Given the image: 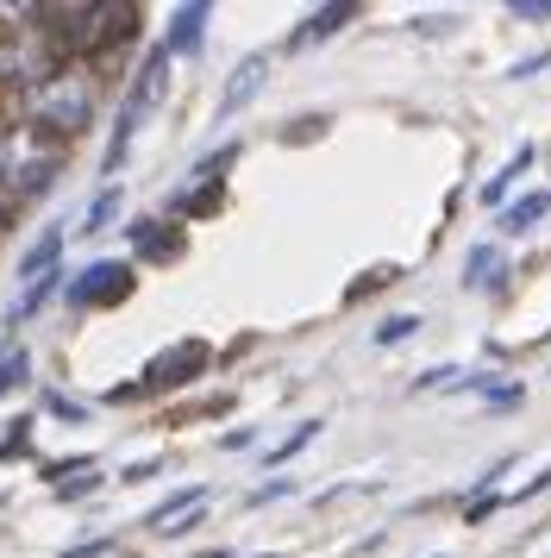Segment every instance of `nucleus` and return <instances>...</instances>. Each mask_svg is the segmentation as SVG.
I'll list each match as a JSON object with an SVG mask.
<instances>
[{"label": "nucleus", "instance_id": "f257e3e1", "mask_svg": "<svg viewBox=\"0 0 551 558\" xmlns=\"http://www.w3.org/2000/svg\"><path fill=\"white\" fill-rule=\"evenodd\" d=\"M138 26L132 0H88V7H38V32L50 38L57 57H95L107 45H120Z\"/></svg>", "mask_w": 551, "mask_h": 558}, {"label": "nucleus", "instance_id": "f03ea898", "mask_svg": "<svg viewBox=\"0 0 551 558\" xmlns=\"http://www.w3.org/2000/svg\"><path fill=\"white\" fill-rule=\"evenodd\" d=\"M63 170V151H57V138L45 132H0V202H32V195H45L50 182Z\"/></svg>", "mask_w": 551, "mask_h": 558}, {"label": "nucleus", "instance_id": "7ed1b4c3", "mask_svg": "<svg viewBox=\"0 0 551 558\" xmlns=\"http://www.w3.org/2000/svg\"><path fill=\"white\" fill-rule=\"evenodd\" d=\"M88 113H95V82L82 76V70H63V76H50L45 88H32L25 126L45 132V138H70V132L88 126Z\"/></svg>", "mask_w": 551, "mask_h": 558}, {"label": "nucleus", "instance_id": "20e7f679", "mask_svg": "<svg viewBox=\"0 0 551 558\" xmlns=\"http://www.w3.org/2000/svg\"><path fill=\"white\" fill-rule=\"evenodd\" d=\"M50 76H63V57L50 51V38L38 26L13 32V38L0 45V82H13V88H45Z\"/></svg>", "mask_w": 551, "mask_h": 558}, {"label": "nucleus", "instance_id": "39448f33", "mask_svg": "<svg viewBox=\"0 0 551 558\" xmlns=\"http://www.w3.org/2000/svg\"><path fill=\"white\" fill-rule=\"evenodd\" d=\"M207 371V345L200 339H182V345H170L163 357H150V371L138 383H125L120 396H145V389H175V383H188Z\"/></svg>", "mask_w": 551, "mask_h": 558}, {"label": "nucleus", "instance_id": "423d86ee", "mask_svg": "<svg viewBox=\"0 0 551 558\" xmlns=\"http://www.w3.org/2000/svg\"><path fill=\"white\" fill-rule=\"evenodd\" d=\"M132 295V270L125 264H88L82 277L70 282V307H113V302H125Z\"/></svg>", "mask_w": 551, "mask_h": 558}, {"label": "nucleus", "instance_id": "0eeeda50", "mask_svg": "<svg viewBox=\"0 0 551 558\" xmlns=\"http://www.w3.org/2000/svg\"><path fill=\"white\" fill-rule=\"evenodd\" d=\"M546 214H551V195H546V189H532V195H521V202H507V207H501V220H495V227L507 232V239H521V232H532L539 220H546Z\"/></svg>", "mask_w": 551, "mask_h": 558}, {"label": "nucleus", "instance_id": "6e6552de", "mask_svg": "<svg viewBox=\"0 0 551 558\" xmlns=\"http://www.w3.org/2000/svg\"><path fill=\"white\" fill-rule=\"evenodd\" d=\"M163 82H170V51L157 45V51L145 57V70H138V82L125 88V101H132V107H138V113H145V107L157 101V95H163Z\"/></svg>", "mask_w": 551, "mask_h": 558}, {"label": "nucleus", "instance_id": "1a4fd4ad", "mask_svg": "<svg viewBox=\"0 0 551 558\" xmlns=\"http://www.w3.org/2000/svg\"><path fill=\"white\" fill-rule=\"evenodd\" d=\"M200 38H207V7H175V20H170V38H163V51H200Z\"/></svg>", "mask_w": 551, "mask_h": 558}, {"label": "nucleus", "instance_id": "9d476101", "mask_svg": "<svg viewBox=\"0 0 551 558\" xmlns=\"http://www.w3.org/2000/svg\"><path fill=\"white\" fill-rule=\"evenodd\" d=\"M264 76H270V63H264V57H250V63H238V76L225 82V101H220V113H238V107H245L250 95H257V88H264Z\"/></svg>", "mask_w": 551, "mask_h": 558}, {"label": "nucleus", "instance_id": "9b49d317", "mask_svg": "<svg viewBox=\"0 0 551 558\" xmlns=\"http://www.w3.org/2000/svg\"><path fill=\"white\" fill-rule=\"evenodd\" d=\"M351 20H357V0L320 7V13H314V20H307V26L295 32V38H289V45H314V38H332V32H339V26H351Z\"/></svg>", "mask_w": 551, "mask_h": 558}, {"label": "nucleus", "instance_id": "f8f14e48", "mask_svg": "<svg viewBox=\"0 0 551 558\" xmlns=\"http://www.w3.org/2000/svg\"><path fill=\"white\" fill-rule=\"evenodd\" d=\"M200 502H207V489H200V483H188V489H175L170 502H157V508H150L145 521H150L157 533H170V527H175V514H195Z\"/></svg>", "mask_w": 551, "mask_h": 558}, {"label": "nucleus", "instance_id": "ddd939ff", "mask_svg": "<svg viewBox=\"0 0 551 558\" xmlns=\"http://www.w3.org/2000/svg\"><path fill=\"white\" fill-rule=\"evenodd\" d=\"M526 163H532V145H521V151L507 157V170H495V177L482 182V202H489V207H507V189L521 182V170H526Z\"/></svg>", "mask_w": 551, "mask_h": 558}, {"label": "nucleus", "instance_id": "4468645a", "mask_svg": "<svg viewBox=\"0 0 551 558\" xmlns=\"http://www.w3.org/2000/svg\"><path fill=\"white\" fill-rule=\"evenodd\" d=\"M57 252H63V227H50L32 252H25V282H38V277H50L57 270Z\"/></svg>", "mask_w": 551, "mask_h": 558}, {"label": "nucleus", "instance_id": "2eb2a0df", "mask_svg": "<svg viewBox=\"0 0 551 558\" xmlns=\"http://www.w3.org/2000/svg\"><path fill=\"white\" fill-rule=\"evenodd\" d=\"M132 245H138V257H175V252H182V239H175V232H163V227H150V220H138V227H132Z\"/></svg>", "mask_w": 551, "mask_h": 558}, {"label": "nucleus", "instance_id": "dca6fc26", "mask_svg": "<svg viewBox=\"0 0 551 558\" xmlns=\"http://www.w3.org/2000/svg\"><path fill=\"white\" fill-rule=\"evenodd\" d=\"M501 270H507V264H501L495 245H476V252H470V270H464V282H470V289H495Z\"/></svg>", "mask_w": 551, "mask_h": 558}, {"label": "nucleus", "instance_id": "f3484780", "mask_svg": "<svg viewBox=\"0 0 551 558\" xmlns=\"http://www.w3.org/2000/svg\"><path fill=\"white\" fill-rule=\"evenodd\" d=\"M132 132H138V107L125 101V107H120V120H113V138H107V177H113V170L125 163V145H132Z\"/></svg>", "mask_w": 551, "mask_h": 558}, {"label": "nucleus", "instance_id": "a211bd4d", "mask_svg": "<svg viewBox=\"0 0 551 558\" xmlns=\"http://www.w3.org/2000/svg\"><path fill=\"white\" fill-rule=\"evenodd\" d=\"M113 214H120V189H100L95 202H88V220H82V232H100Z\"/></svg>", "mask_w": 551, "mask_h": 558}, {"label": "nucleus", "instance_id": "6ab92c4d", "mask_svg": "<svg viewBox=\"0 0 551 558\" xmlns=\"http://www.w3.org/2000/svg\"><path fill=\"white\" fill-rule=\"evenodd\" d=\"M414 332H420V314H395V320L376 327V345H401V339H414Z\"/></svg>", "mask_w": 551, "mask_h": 558}, {"label": "nucleus", "instance_id": "aec40b11", "mask_svg": "<svg viewBox=\"0 0 551 558\" xmlns=\"http://www.w3.org/2000/svg\"><path fill=\"white\" fill-rule=\"evenodd\" d=\"M314 433H320V421H301V427H295V433H289V439H282V446H276V452H270V464H289V458H295L301 446L314 439Z\"/></svg>", "mask_w": 551, "mask_h": 558}, {"label": "nucleus", "instance_id": "412c9836", "mask_svg": "<svg viewBox=\"0 0 551 558\" xmlns=\"http://www.w3.org/2000/svg\"><path fill=\"white\" fill-rule=\"evenodd\" d=\"M20 377H25V352H7V357H0V396H7Z\"/></svg>", "mask_w": 551, "mask_h": 558}, {"label": "nucleus", "instance_id": "4be33fe9", "mask_svg": "<svg viewBox=\"0 0 551 558\" xmlns=\"http://www.w3.org/2000/svg\"><path fill=\"white\" fill-rule=\"evenodd\" d=\"M45 408H50V414H63L70 427H75V421H88V408H82V402H70V396H45Z\"/></svg>", "mask_w": 551, "mask_h": 558}, {"label": "nucleus", "instance_id": "5701e85b", "mask_svg": "<svg viewBox=\"0 0 551 558\" xmlns=\"http://www.w3.org/2000/svg\"><path fill=\"white\" fill-rule=\"evenodd\" d=\"M95 471H88V477H70V483H57V496H63V502H70V496H88V489H95Z\"/></svg>", "mask_w": 551, "mask_h": 558}, {"label": "nucleus", "instance_id": "b1692460", "mask_svg": "<svg viewBox=\"0 0 551 558\" xmlns=\"http://www.w3.org/2000/svg\"><path fill=\"white\" fill-rule=\"evenodd\" d=\"M514 20H551V0H539V7L532 0H514Z\"/></svg>", "mask_w": 551, "mask_h": 558}, {"label": "nucleus", "instance_id": "393cba45", "mask_svg": "<svg viewBox=\"0 0 551 558\" xmlns=\"http://www.w3.org/2000/svg\"><path fill=\"white\" fill-rule=\"evenodd\" d=\"M539 489H551V471H539V477L526 483V496H539Z\"/></svg>", "mask_w": 551, "mask_h": 558}, {"label": "nucleus", "instance_id": "a878e982", "mask_svg": "<svg viewBox=\"0 0 551 558\" xmlns=\"http://www.w3.org/2000/svg\"><path fill=\"white\" fill-rule=\"evenodd\" d=\"M0 232H7V202H0Z\"/></svg>", "mask_w": 551, "mask_h": 558}]
</instances>
